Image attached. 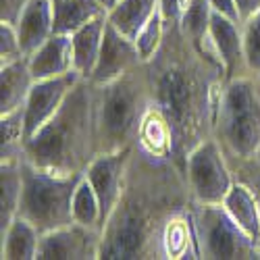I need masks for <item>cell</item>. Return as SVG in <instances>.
Masks as SVG:
<instances>
[{"label":"cell","instance_id":"1","mask_svg":"<svg viewBox=\"0 0 260 260\" xmlns=\"http://www.w3.org/2000/svg\"><path fill=\"white\" fill-rule=\"evenodd\" d=\"M146 64L150 100L175 132V165L183 171L187 154L212 136L225 69L206 40L198 48L179 23H165V40Z\"/></svg>","mask_w":260,"mask_h":260},{"label":"cell","instance_id":"2","mask_svg":"<svg viewBox=\"0 0 260 260\" xmlns=\"http://www.w3.org/2000/svg\"><path fill=\"white\" fill-rule=\"evenodd\" d=\"M185 173L169 158L134 146L121 198L102 227L98 260H160V233L191 206Z\"/></svg>","mask_w":260,"mask_h":260},{"label":"cell","instance_id":"3","mask_svg":"<svg viewBox=\"0 0 260 260\" xmlns=\"http://www.w3.org/2000/svg\"><path fill=\"white\" fill-rule=\"evenodd\" d=\"M98 154L94 83L79 79L54 117L25 140L23 158L58 175H83Z\"/></svg>","mask_w":260,"mask_h":260},{"label":"cell","instance_id":"4","mask_svg":"<svg viewBox=\"0 0 260 260\" xmlns=\"http://www.w3.org/2000/svg\"><path fill=\"white\" fill-rule=\"evenodd\" d=\"M94 96L100 154L134 148L142 117L150 104L146 64L142 62L108 83H94Z\"/></svg>","mask_w":260,"mask_h":260},{"label":"cell","instance_id":"5","mask_svg":"<svg viewBox=\"0 0 260 260\" xmlns=\"http://www.w3.org/2000/svg\"><path fill=\"white\" fill-rule=\"evenodd\" d=\"M212 138L231 169L252 158L260 148V77L254 73L227 79L219 94Z\"/></svg>","mask_w":260,"mask_h":260},{"label":"cell","instance_id":"6","mask_svg":"<svg viewBox=\"0 0 260 260\" xmlns=\"http://www.w3.org/2000/svg\"><path fill=\"white\" fill-rule=\"evenodd\" d=\"M23 191L19 214L40 233L73 223V196L83 175H58L21 158Z\"/></svg>","mask_w":260,"mask_h":260},{"label":"cell","instance_id":"7","mask_svg":"<svg viewBox=\"0 0 260 260\" xmlns=\"http://www.w3.org/2000/svg\"><path fill=\"white\" fill-rule=\"evenodd\" d=\"M200 260H260V244L237 225L223 204L191 202Z\"/></svg>","mask_w":260,"mask_h":260},{"label":"cell","instance_id":"8","mask_svg":"<svg viewBox=\"0 0 260 260\" xmlns=\"http://www.w3.org/2000/svg\"><path fill=\"white\" fill-rule=\"evenodd\" d=\"M183 173L191 191V200L202 204H223L235 183L233 169L212 136L200 142L187 154Z\"/></svg>","mask_w":260,"mask_h":260},{"label":"cell","instance_id":"9","mask_svg":"<svg viewBox=\"0 0 260 260\" xmlns=\"http://www.w3.org/2000/svg\"><path fill=\"white\" fill-rule=\"evenodd\" d=\"M102 231L79 223L42 233L36 260H98Z\"/></svg>","mask_w":260,"mask_h":260},{"label":"cell","instance_id":"10","mask_svg":"<svg viewBox=\"0 0 260 260\" xmlns=\"http://www.w3.org/2000/svg\"><path fill=\"white\" fill-rule=\"evenodd\" d=\"M132 152H134V148H123V150H115V152H102L90 162V167L83 173L100 200L102 227L108 216H111L115 204L121 198L125 177H127V167H129V160H132Z\"/></svg>","mask_w":260,"mask_h":260},{"label":"cell","instance_id":"11","mask_svg":"<svg viewBox=\"0 0 260 260\" xmlns=\"http://www.w3.org/2000/svg\"><path fill=\"white\" fill-rule=\"evenodd\" d=\"M79 79L81 75L77 71L48 79H36L25 102V140L54 117Z\"/></svg>","mask_w":260,"mask_h":260},{"label":"cell","instance_id":"12","mask_svg":"<svg viewBox=\"0 0 260 260\" xmlns=\"http://www.w3.org/2000/svg\"><path fill=\"white\" fill-rule=\"evenodd\" d=\"M142 62L144 60L138 52L134 38L125 36L123 31H119L111 23V21H106L100 56H98V62L94 67L90 81L92 83H108V81L121 77L123 73L140 67Z\"/></svg>","mask_w":260,"mask_h":260},{"label":"cell","instance_id":"13","mask_svg":"<svg viewBox=\"0 0 260 260\" xmlns=\"http://www.w3.org/2000/svg\"><path fill=\"white\" fill-rule=\"evenodd\" d=\"M208 40H210L212 50L223 62L225 81L250 73L248 64H246V54H244L242 23H237L233 19H227L219 13H212Z\"/></svg>","mask_w":260,"mask_h":260},{"label":"cell","instance_id":"14","mask_svg":"<svg viewBox=\"0 0 260 260\" xmlns=\"http://www.w3.org/2000/svg\"><path fill=\"white\" fill-rule=\"evenodd\" d=\"M160 260H200L191 206L175 212L167 221L160 233Z\"/></svg>","mask_w":260,"mask_h":260},{"label":"cell","instance_id":"15","mask_svg":"<svg viewBox=\"0 0 260 260\" xmlns=\"http://www.w3.org/2000/svg\"><path fill=\"white\" fill-rule=\"evenodd\" d=\"M23 56H31L46 40L54 36V11L52 0H29L25 11L15 23Z\"/></svg>","mask_w":260,"mask_h":260},{"label":"cell","instance_id":"16","mask_svg":"<svg viewBox=\"0 0 260 260\" xmlns=\"http://www.w3.org/2000/svg\"><path fill=\"white\" fill-rule=\"evenodd\" d=\"M136 146L140 150H144V152L156 156V158L173 160V156H175V132H173L167 115L152 100H150L146 113L142 117Z\"/></svg>","mask_w":260,"mask_h":260},{"label":"cell","instance_id":"17","mask_svg":"<svg viewBox=\"0 0 260 260\" xmlns=\"http://www.w3.org/2000/svg\"><path fill=\"white\" fill-rule=\"evenodd\" d=\"M29 69L34 79H48V77H58V75L75 71L71 36L54 34L50 40H46L29 56Z\"/></svg>","mask_w":260,"mask_h":260},{"label":"cell","instance_id":"18","mask_svg":"<svg viewBox=\"0 0 260 260\" xmlns=\"http://www.w3.org/2000/svg\"><path fill=\"white\" fill-rule=\"evenodd\" d=\"M34 83L27 56L0 64V115L25 106Z\"/></svg>","mask_w":260,"mask_h":260},{"label":"cell","instance_id":"19","mask_svg":"<svg viewBox=\"0 0 260 260\" xmlns=\"http://www.w3.org/2000/svg\"><path fill=\"white\" fill-rule=\"evenodd\" d=\"M106 21H108V15L98 17L71 34L75 71L81 75V79H90L94 73V67L100 56V48H102V40H104Z\"/></svg>","mask_w":260,"mask_h":260},{"label":"cell","instance_id":"20","mask_svg":"<svg viewBox=\"0 0 260 260\" xmlns=\"http://www.w3.org/2000/svg\"><path fill=\"white\" fill-rule=\"evenodd\" d=\"M223 206L229 212L231 219L240 225L254 242L260 244V204H258V198L254 196V191L246 183L235 181L223 200Z\"/></svg>","mask_w":260,"mask_h":260},{"label":"cell","instance_id":"21","mask_svg":"<svg viewBox=\"0 0 260 260\" xmlns=\"http://www.w3.org/2000/svg\"><path fill=\"white\" fill-rule=\"evenodd\" d=\"M42 233L23 216L9 225L5 233H0V258L3 260H36Z\"/></svg>","mask_w":260,"mask_h":260},{"label":"cell","instance_id":"22","mask_svg":"<svg viewBox=\"0 0 260 260\" xmlns=\"http://www.w3.org/2000/svg\"><path fill=\"white\" fill-rule=\"evenodd\" d=\"M54 11V34L71 36L85 23L108 15L98 0H52Z\"/></svg>","mask_w":260,"mask_h":260},{"label":"cell","instance_id":"23","mask_svg":"<svg viewBox=\"0 0 260 260\" xmlns=\"http://www.w3.org/2000/svg\"><path fill=\"white\" fill-rule=\"evenodd\" d=\"M0 233H5L9 225L19 216L21 191H23V173L21 160L0 162Z\"/></svg>","mask_w":260,"mask_h":260},{"label":"cell","instance_id":"24","mask_svg":"<svg viewBox=\"0 0 260 260\" xmlns=\"http://www.w3.org/2000/svg\"><path fill=\"white\" fill-rule=\"evenodd\" d=\"M25 150V106L0 115V162L21 160Z\"/></svg>","mask_w":260,"mask_h":260},{"label":"cell","instance_id":"25","mask_svg":"<svg viewBox=\"0 0 260 260\" xmlns=\"http://www.w3.org/2000/svg\"><path fill=\"white\" fill-rule=\"evenodd\" d=\"M158 11V0H119V5L108 13V21L125 36L136 38L142 25Z\"/></svg>","mask_w":260,"mask_h":260},{"label":"cell","instance_id":"26","mask_svg":"<svg viewBox=\"0 0 260 260\" xmlns=\"http://www.w3.org/2000/svg\"><path fill=\"white\" fill-rule=\"evenodd\" d=\"M212 7L208 0H185V9L181 15L179 25L183 34L196 44L198 48H204L208 40L210 19H212Z\"/></svg>","mask_w":260,"mask_h":260},{"label":"cell","instance_id":"27","mask_svg":"<svg viewBox=\"0 0 260 260\" xmlns=\"http://www.w3.org/2000/svg\"><path fill=\"white\" fill-rule=\"evenodd\" d=\"M73 221L92 229H100L102 231V208H100V200L96 196L94 187L90 185V181L85 179V175L81 177V181L75 187V196H73Z\"/></svg>","mask_w":260,"mask_h":260},{"label":"cell","instance_id":"28","mask_svg":"<svg viewBox=\"0 0 260 260\" xmlns=\"http://www.w3.org/2000/svg\"><path fill=\"white\" fill-rule=\"evenodd\" d=\"M162 40H165V21H162L160 13L156 11V13L142 25V29H140V31L136 34V38H134L136 46H138V52H140V56H142L144 62H148L150 58H152V56L158 52Z\"/></svg>","mask_w":260,"mask_h":260},{"label":"cell","instance_id":"29","mask_svg":"<svg viewBox=\"0 0 260 260\" xmlns=\"http://www.w3.org/2000/svg\"><path fill=\"white\" fill-rule=\"evenodd\" d=\"M244 36V54L250 73L260 77V13L246 19L242 23Z\"/></svg>","mask_w":260,"mask_h":260},{"label":"cell","instance_id":"30","mask_svg":"<svg viewBox=\"0 0 260 260\" xmlns=\"http://www.w3.org/2000/svg\"><path fill=\"white\" fill-rule=\"evenodd\" d=\"M23 56L17 27L11 23H0V64Z\"/></svg>","mask_w":260,"mask_h":260},{"label":"cell","instance_id":"31","mask_svg":"<svg viewBox=\"0 0 260 260\" xmlns=\"http://www.w3.org/2000/svg\"><path fill=\"white\" fill-rule=\"evenodd\" d=\"M233 175H235V181L246 183L254 191V196L258 198V204H260V148L252 158H248L237 169H233Z\"/></svg>","mask_w":260,"mask_h":260},{"label":"cell","instance_id":"32","mask_svg":"<svg viewBox=\"0 0 260 260\" xmlns=\"http://www.w3.org/2000/svg\"><path fill=\"white\" fill-rule=\"evenodd\" d=\"M27 5L29 0H0V23L15 25Z\"/></svg>","mask_w":260,"mask_h":260},{"label":"cell","instance_id":"33","mask_svg":"<svg viewBox=\"0 0 260 260\" xmlns=\"http://www.w3.org/2000/svg\"><path fill=\"white\" fill-rule=\"evenodd\" d=\"M185 9V0H158V13L165 23H179Z\"/></svg>","mask_w":260,"mask_h":260},{"label":"cell","instance_id":"34","mask_svg":"<svg viewBox=\"0 0 260 260\" xmlns=\"http://www.w3.org/2000/svg\"><path fill=\"white\" fill-rule=\"evenodd\" d=\"M210 7L214 13H219L227 19H233L237 23H242V17H240V11H237V5L235 0H208Z\"/></svg>","mask_w":260,"mask_h":260},{"label":"cell","instance_id":"35","mask_svg":"<svg viewBox=\"0 0 260 260\" xmlns=\"http://www.w3.org/2000/svg\"><path fill=\"white\" fill-rule=\"evenodd\" d=\"M235 5H237V11H240L242 23L246 19L254 17L256 13H260V0H235Z\"/></svg>","mask_w":260,"mask_h":260},{"label":"cell","instance_id":"36","mask_svg":"<svg viewBox=\"0 0 260 260\" xmlns=\"http://www.w3.org/2000/svg\"><path fill=\"white\" fill-rule=\"evenodd\" d=\"M98 3H100V5H102L106 11H108V13H111V11H113V9L119 5V0H98Z\"/></svg>","mask_w":260,"mask_h":260}]
</instances>
